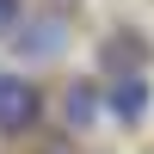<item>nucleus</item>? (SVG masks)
<instances>
[{"label": "nucleus", "instance_id": "4", "mask_svg": "<svg viewBox=\"0 0 154 154\" xmlns=\"http://www.w3.org/2000/svg\"><path fill=\"white\" fill-rule=\"evenodd\" d=\"M62 111H68V123H80V130H86V123L105 111V105H99V86H93V80H74V86H68V105H62Z\"/></svg>", "mask_w": 154, "mask_h": 154}, {"label": "nucleus", "instance_id": "3", "mask_svg": "<svg viewBox=\"0 0 154 154\" xmlns=\"http://www.w3.org/2000/svg\"><path fill=\"white\" fill-rule=\"evenodd\" d=\"M105 111H111L117 123H142V117H148V80H142V74H136V80H117Z\"/></svg>", "mask_w": 154, "mask_h": 154}, {"label": "nucleus", "instance_id": "1", "mask_svg": "<svg viewBox=\"0 0 154 154\" xmlns=\"http://www.w3.org/2000/svg\"><path fill=\"white\" fill-rule=\"evenodd\" d=\"M37 111H43L37 86L19 80V74H6V80H0V136H25L37 123Z\"/></svg>", "mask_w": 154, "mask_h": 154}, {"label": "nucleus", "instance_id": "2", "mask_svg": "<svg viewBox=\"0 0 154 154\" xmlns=\"http://www.w3.org/2000/svg\"><path fill=\"white\" fill-rule=\"evenodd\" d=\"M62 43H68V25H62V19H31V25H19V56H25V62L62 56Z\"/></svg>", "mask_w": 154, "mask_h": 154}, {"label": "nucleus", "instance_id": "5", "mask_svg": "<svg viewBox=\"0 0 154 154\" xmlns=\"http://www.w3.org/2000/svg\"><path fill=\"white\" fill-rule=\"evenodd\" d=\"M19 19H25V0H0V37L19 31Z\"/></svg>", "mask_w": 154, "mask_h": 154}]
</instances>
